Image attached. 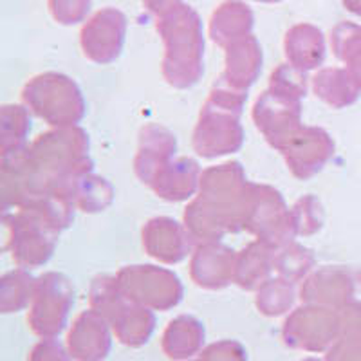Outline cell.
Wrapping results in <instances>:
<instances>
[{
  "label": "cell",
  "mask_w": 361,
  "mask_h": 361,
  "mask_svg": "<svg viewBox=\"0 0 361 361\" xmlns=\"http://www.w3.org/2000/svg\"><path fill=\"white\" fill-rule=\"evenodd\" d=\"M74 304V289L71 280L62 273H45L37 280L29 325L33 333L44 340H53L66 329L67 316Z\"/></svg>",
  "instance_id": "30bf717a"
},
{
  "label": "cell",
  "mask_w": 361,
  "mask_h": 361,
  "mask_svg": "<svg viewBox=\"0 0 361 361\" xmlns=\"http://www.w3.org/2000/svg\"><path fill=\"white\" fill-rule=\"evenodd\" d=\"M255 2H262V4H276V2H282V0H255Z\"/></svg>",
  "instance_id": "8d00e7d4"
},
{
  "label": "cell",
  "mask_w": 361,
  "mask_h": 361,
  "mask_svg": "<svg viewBox=\"0 0 361 361\" xmlns=\"http://www.w3.org/2000/svg\"><path fill=\"white\" fill-rule=\"evenodd\" d=\"M295 302V288L288 279H269L259 288L257 307L266 316H280L291 309Z\"/></svg>",
  "instance_id": "4316f807"
},
{
  "label": "cell",
  "mask_w": 361,
  "mask_h": 361,
  "mask_svg": "<svg viewBox=\"0 0 361 361\" xmlns=\"http://www.w3.org/2000/svg\"><path fill=\"white\" fill-rule=\"evenodd\" d=\"M192 235L186 226L170 217L148 221L143 228V246L152 259L163 264H177L188 257L192 250Z\"/></svg>",
  "instance_id": "5bb4252c"
},
{
  "label": "cell",
  "mask_w": 361,
  "mask_h": 361,
  "mask_svg": "<svg viewBox=\"0 0 361 361\" xmlns=\"http://www.w3.org/2000/svg\"><path fill=\"white\" fill-rule=\"evenodd\" d=\"M15 125H11V119L2 114V123H0V137H2V157L9 154L24 150L25 135L31 130V119H29V109L20 105H11Z\"/></svg>",
  "instance_id": "f1b7e54d"
},
{
  "label": "cell",
  "mask_w": 361,
  "mask_h": 361,
  "mask_svg": "<svg viewBox=\"0 0 361 361\" xmlns=\"http://www.w3.org/2000/svg\"><path fill=\"white\" fill-rule=\"evenodd\" d=\"M251 186L240 163L204 170L199 197L185 212L186 230L193 240L217 243L224 233L244 230Z\"/></svg>",
  "instance_id": "6da1fadb"
},
{
  "label": "cell",
  "mask_w": 361,
  "mask_h": 361,
  "mask_svg": "<svg viewBox=\"0 0 361 361\" xmlns=\"http://www.w3.org/2000/svg\"><path fill=\"white\" fill-rule=\"evenodd\" d=\"M197 361H247L246 350L238 341L224 340L209 345L199 356Z\"/></svg>",
  "instance_id": "d6a6232c"
},
{
  "label": "cell",
  "mask_w": 361,
  "mask_h": 361,
  "mask_svg": "<svg viewBox=\"0 0 361 361\" xmlns=\"http://www.w3.org/2000/svg\"><path fill=\"white\" fill-rule=\"evenodd\" d=\"M92 0H49V11L62 25L80 24L90 13Z\"/></svg>",
  "instance_id": "1f68e13d"
},
{
  "label": "cell",
  "mask_w": 361,
  "mask_h": 361,
  "mask_svg": "<svg viewBox=\"0 0 361 361\" xmlns=\"http://www.w3.org/2000/svg\"><path fill=\"white\" fill-rule=\"evenodd\" d=\"M9 231V250L20 267H38L53 257L60 231L38 209L31 206L18 208L17 214L6 215Z\"/></svg>",
  "instance_id": "52a82bcc"
},
{
  "label": "cell",
  "mask_w": 361,
  "mask_h": 361,
  "mask_svg": "<svg viewBox=\"0 0 361 361\" xmlns=\"http://www.w3.org/2000/svg\"><path fill=\"white\" fill-rule=\"evenodd\" d=\"M37 280L24 267L9 271L0 282V307L4 312H17L33 300Z\"/></svg>",
  "instance_id": "484cf974"
},
{
  "label": "cell",
  "mask_w": 361,
  "mask_h": 361,
  "mask_svg": "<svg viewBox=\"0 0 361 361\" xmlns=\"http://www.w3.org/2000/svg\"><path fill=\"white\" fill-rule=\"evenodd\" d=\"M312 264H314V257L311 251L295 243L280 247L275 253V269L279 271L280 276L293 283L304 279L312 269Z\"/></svg>",
  "instance_id": "83f0119b"
},
{
  "label": "cell",
  "mask_w": 361,
  "mask_h": 361,
  "mask_svg": "<svg viewBox=\"0 0 361 361\" xmlns=\"http://www.w3.org/2000/svg\"><path fill=\"white\" fill-rule=\"evenodd\" d=\"M283 49L289 66L307 71L320 67L325 58V38L320 29L312 24H296L286 35Z\"/></svg>",
  "instance_id": "44dd1931"
},
{
  "label": "cell",
  "mask_w": 361,
  "mask_h": 361,
  "mask_svg": "<svg viewBox=\"0 0 361 361\" xmlns=\"http://www.w3.org/2000/svg\"><path fill=\"white\" fill-rule=\"evenodd\" d=\"M128 300L148 309L166 311L183 300V283L173 271L157 266H128L116 275Z\"/></svg>",
  "instance_id": "9c48e42d"
},
{
  "label": "cell",
  "mask_w": 361,
  "mask_h": 361,
  "mask_svg": "<svg viewBox=\"0 0 361 361\" xmlns=\"http://www.w3.org/2000/svg\"><path fill=\"white\" fill-rule=\"evenodd\" d=\"M255 15L243 0H226L219 6L209 20V37L221 47H228L233 42L251 35Z\"/></svg>",
  "instance_id": "ffe728a7"
},
{
  "label": "cell",
  "mask_w": 361,
  "mask_h": 361,
  "mask_svg": "<svg viewBox=\"0 0 361 361\" xmlns=\"http://www.w3.org/2000/svg\"><path fill=\"white\" fill-rule=\"evenodd\" d=\"M325 320L327 312L322 305L309 304L293 312L283 325V340L295 349L320 353L325 345Z\"/></svg>",
  "instance_id": "d6986e66"
},
{
  "label": "cell",
  "mask_w": 361,
  "mask_h": 361,
  "mask_svg": "<svg viewBox=\"0 0 361 361\" xmlns=\"http://www.w3.org/2000/svg\"><path fill=\"white\" fill-rule=\"evenodd\" d=\"M262 71V47L250 35L226 47V69L219 82L246 92Z\"/></svg>",
  "instance_id": "ac0fdd59"
},
{
  "label": "cell",
  "mask_w": 361,
  "mask_h": 361,
  "mask_svg": "<svg viewBox=\"0 0 361 361\" xmlns=\"http://www.w3.org/2000/svg\"><path fill=\"white\" fill-rule=\"evenodd\" d=\"M177 141L176 135L161 127H147L141 132L140 140V152L135 157V173L143 183L152 186L154 180L157 179L176 156Z\"/></svg>",
  "instance_id": "e0dca14e"
},
{
  "label": "cell",
  "mask_w": 361,
  "mask_h": 361,
  "mask_svg": "<svg viewBox=\"0 0 361 361\" xmlns=\"http://www.w3.org/2000/svg\"><path fill=\"white\" fill-rule=\"evenodd\" d=\"M296 235H312L322 228V204L314 197L300 199L291 209Z\"/></svg>",
  "instance_id": "4dcf8cb0"
},
{
  "label": "cell",
  "mask_w": 361,
  "mask_h": 361,
  "mask_svg": "<svg viewBox=\"0 0 361 361\" xmlns=\"http://www.w3.org/2000/svg\"><path fill=\"white\" fill-rule=\"evenodd\" d=\"M157 31L164 42L163 74L170 85L186 89L204 73V29L199 13L179 4L157 18Z\"/></svg>",
  "instance_id": "7a4b0ae2"
},
{
  "label": "cell",
  "mask_w": 361,
  "mask_h": 361,
  "mask_svg": "<svg viewBox=\"0 0 361 361\" xmlns=\"http://www.w3.org/2000/svg\"><path fill=\"white\" fill-rule=\"evenodd\" d=\"M282 154L293 176L305 180L324 169V163L331 154V141L322 128L302 127Z\"/></svg>",
  "instance_id": "9a60e30c"
},
{
  "label": "cell",
  "mask_w": 361,
  "mask_h": 361,
  "mask_svg": "<svg viewBox=\"0 0 361 361\" xmlns=\"http://www.w3.org/2000/svg\"><path fill=\"white\" fill-rule=\"evenodd\" d=\"M276 250L264 244L262 240L251 243L246 250L237 255L233 282L243 289H259L266 280H269L271 269H275Z\"/></svg>",
  "instance_id": "603a6c76"
},
{
  "label": "cell",
  "mask_w": 361,
  "mask_h": 361,
  "mask_svg": "<svg viewBox=\"0 0 361 361\" xmlns=\"http://www.w3.org/2000/svg\"><path fill=\"white\" fill-rule=\"evenodd\" d=\"M343 4L349 11L356 13V15H361V0H343Z\"/></svg>",
  "instance_id": "d590c367"
},
{
  "label": "cell",
  "mask_w": 361,
  "mask_h": 361,
  "mask_svg": "<svg viewBox=\"0 0 361 361\" xmlns=\"http://www.w3.org/2000/svg\"><path fill=\"white\" fill-rule=\"evenodd\" d=\"M90 305L114 329L116 338L128 347L147 343L156 329L152 311L135 304L119 289L116 276H98L90 288Z\"/></svg>",
  "instance_id": "5b68a950"
},
{
  "label": "cell",
  "mask_w": 361,
  "mask_h": 361,
  "mask_svg": "<svg viewBox=\"0 0 361 361\" xmlns=\"http://www.w3.org/2000/svg\"><path fill=\"white\" fill-rule=\"evenodd\" d=\"M237 255L219 243H204L195 250L190 264L193 282L204 289H222L235 279Z\"/></svg>",
  "instance_id": "2e32d148"
},
{
  "label": "cell",
  "mask_w": 361,
  "mask_h": 361,
  "mask_svg": "<svg viewBox=\"0 0 361 361\" xmlns=\"http://www.w3.org/2000/svg\"><path fill=\"white\" fill-rule=\"evenodd\" d=\"M269 89L289 96V98L302 99L307 92V78H305L304 71L296 69L289 63H282L271 74Z\"/></svg>",
  "instance_id": "f546056e"
},
{
  "label": "cell",
  "mask_w": 361,
  "mask_h": 361,
  "mask_svg": "<svg viewBox=\"0 0 361 361\" xmlns=\"http://www.w3.org/2000/svg\"><path fill=\"white\" fill-rule=\"evenodd\" d=\"M253 119L271 147L283 152V148L302 130L300 99L280 94L276 90H266L255 103Z\"/></svg>",
  "instance_id": "8fae6325"
},
{
  "label": "cell",
  "mask_w": 361,
  "mask_h": 361,
  "mask_svg": "<svg viewBox=\"0 0 361 361\" xmlns=\"http://www.w3.org/2000/svg\"><path fill=\"white\" fill-rule=\"evenodd\" d=\"M204 343V327L193 316H177L163 334V350L170 360H186L201 350Z\"/></svg>",
  "instance_id": "cb8c5ba5"
},
{
  "label": "cell",
  "mask_w": 361,
  "mask_h": 361,
  "mask_svg": "<svg viewBox=\"0 0 361 361\" xmlns=\"http://www.w3.org/2000/svg\"><path fill=\"white\" fill-rule=\"evenodd\" d=\"M25 107L53 127H76L85 116L82 90L69 76L45 73L35 76L22 90Z\"/></svg>",
  "instance_id": "8992f818"
},
{
  "label": "cell",
  "mask_w": 361,
  "mask_h": 361,
  "mask_svg": "<svg viewBox=\"0 0 361 361\" xmlns=\"http://www.w3.org/2000/svg\"><path fill=\"white\" fill-rule=\"evenodd\" d=\"M29 361H71V354L56 340H42L31 350Z\"/></svg>",
  "instance_id": "836d02e7"
},
{
  "label": "cell",
  "mask_w": 361,
  "mask_h": 361,
  "mask_svg": "<svg viewBox=\"0 0 361 361\" xmlns=\"http://www.w3.org/2000/svg\"><path fill=\"white\" fill-rule=\"evenodd\" d=\"M201 176L202 172L195 161L190 157H180V159L172 161L157 176V179L152 183V190L166 201H186L201 186Z\"/></svg>",
  "instance_id": "7402d4cb"
},
{
  "label": "cell",
  "mask_w": 361,
  "mask_h": 361,
  "mask_svg": "<svg viewBox=\"0 0 361 361\" xmlns=\"http://www.w3.org/2000/svg\"><path fill=\"white\" fill-rule=\"evenodd\" d=\"M244 102V90L233 89L222 82L215 83L193 134V148L199 156L214 159L237 152L243 147L244 130L238 116L243 112Z\"/></svg>",
  "instance_id": "277c9868"
},
{
  "label": "cell",
  "mask_w": 361,
  "mask_h": 361,
  "mask_svg": "<svg viewBox=\"0 0 361 361\" xmlns=\"http://www.w3.org/2000/svg\"><path fill=\"white\" fill-rule=\"evenodd\" d=\"M67 345L76 361H103L112 347L111 324L96 309H89L74 320Z\"/></svg>",
  "instance_id": "4fadbf2b"
},
{
  "label": "cell",
  "mask_w": 361,
  "mask_h": 361,
  "mask_svg": "<svg viewBox=\"0 0 361 361\" xmlns=\"http://www.w3.org/2000/svg\"><path fill=\"white\" fill-rule=\"evenodd\" d=\"M244 230L257 235L259 240L273 250L288 246L296 237L293 214L282 195L269 186H251Z\"/></svg>",
  "instance_id": "ba28073f"
},
{
  "label": "cell",
  "mask_w": 361,
  "mask_h": 361,
  "mask_svg": "<svg viewBox=\"0 0 361 361\" xmlns=\"http://www.w3.org/2000/svg\"><path fill=\"white\" fill-rule=\"evenodd\" d=\"M53 192L63 193L76 208H82L83 212H103L114 197V190L107 180L92 173L76 177L62 190H53Z\"/></svg>",
  "instance_id": "d4e9b609"
},
{
  "label": "cell",
  "mask_w": 361,
  "mask_h": 361,
  "mask_svg": "<svg viewBox=\"0 0 361 361\" xmlns=\"http://www.w3.org/2000/svg\"><path fill=\"white\" fill-rule=\"evenodd\" d=\"M143 2L148 11H152L154 15H157V18L166 15L169 11H172L179 4H183L180 0H143Z\"/></svg>",
  "instance_id": "e575fe53"
},
{
  "label": "cell",
  "mask_w": 361,
  "mask_h": 361,
  "mask_svg": "<svg viewBox=\"0 0 361 361\" xmlns=\"http://www.w3.org/2000/svg\"><path fill=\"white\" fill-rule=\"evenodd\" d=\"M89 135L80 127L45 132L29 148L25 157L49 190H62L76 177L90 173Z\"/></svg>",
  "instance_id": "3957f363"
},
{
  "label": "cell",
  "mask_w": 361,
  "mask_h": 361,
  "mask_svg": "<svg viewBox=\"0 0 361 361\" xmlns=\"http://www.w3.org/2000/svg\"><path fill=\"white\" fill-rule=\"evenodd\" d=\"M127 38V17L116 8H103L85 22L80 35L83 54L105 66L118 60Z\"/></svg>",
  "instance_id": "7c38bea8"
}]
</instances>
